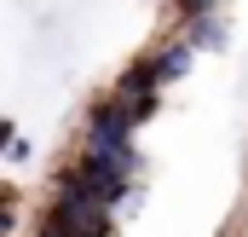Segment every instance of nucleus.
<instances>
[{"mask_svg": "<svg viewBox=\"0 0 248 237\" xmlns=\"http://www.w3.org/2000/svg\"><path fill=\"white\" fill-rule=\"evenodd\" d=\"M93 151L122 162V168H133V110H116V104L93 110Z\"/></svg>", "mask_w": 248, "mask_h": 237, "instance_id": "nucleus-1", "label": "nucleus"}, {"mask_svg": "<svg viewBox=\"0 0 248 237\" xmlns=\"http://www.w3.org/2000/svg\"><path fill=\"white\" fill-rule=\"evenodd\" d=\"M104 226V203H93V197H81V191H63L58 214H52V232L63 237H93Z\"/></svg>", "mask_w": 248, "mask_h": 237, "instance_id": "nucleus-2", "label": "nucleus"}, {"mask_svg": "<svg viewBox=\"0 0 248 237\" xmlns=\"http://www.w3.org/2000/svg\"><path fill=\"white\" fill-rule=\"evenodd\" d=\"M185 69H190V47H168L156 58V81H185Z\"/></svg>", "mask_w": 248, "mask_h": 237, "instance_id": "nucleus-3", "label": "nucleus"}, {"mask_svg": "<svg viewBox=\"0 0 248 237\" xmlns=\"http://www.w3.org/2000/svg\"><path fill=\"white\" fill-rule=\"evenodd\" d=\"M196 41L202 47H219V23H196Z\"/></svg>", "mask_w": 248, "mask_h": 237, "instance_id": "nucleus-4", "label": "nucleus"}, {"mask_svg": "<svg viewBox=\"0 0 248 237\" xmlns=\"http://www.w3.org/2000/svg\"><path fill=\"white\" fill-rule=\"evenodd\" d=\"M179 6H185V12H208L214 0H179Z\"/></svg>", "mask_w": 248, "mask_h": 237, "instance_id": "nucleus-5", "label": "nucleus"}, {"mask_svg": "<svg viewBox=\"0 0 248 237\" xmlns=\"http://www.w3.org/2000/svg\"><path fill=\"white\" fill-rule=\"evenodd\" d=\"M41 237H63V232H52V226H46V232H41Z\"/></svg>", "mask_w": 248, "mask_h": 237, "instance_id": "nucleus-6", "label": "nucleus"}]
</instances>
